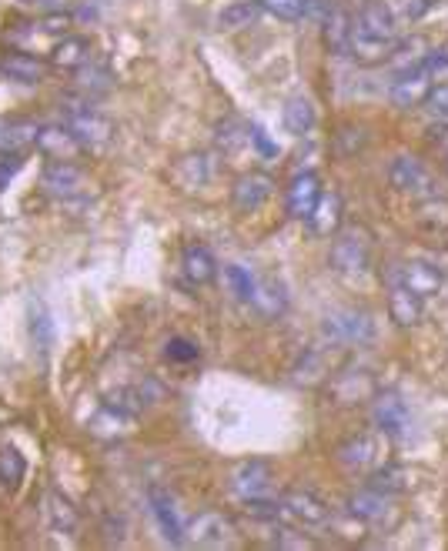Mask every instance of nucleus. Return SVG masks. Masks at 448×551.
Returning <instances> with one entry per match:
<instances>
[{"mask_svg":"<svg viewBox=\"0 0 448 551\" xmlns=\"http://www.w3.org/2000/svg\"><path fill=\"white\" fill-rule=\"evenodd\" d=\"M445 174H448V154H445Z\"/></svg>","mask_w":448,"mask_h":551,"instance_id":"47","label":"nucleus"},{"mask_svg":"<svg viewBox=\"0 0 448 551\" xmlns=\"http://www.w3.org/2000/svg\"><path fill=\"white\" fill-rule=\"evenodd\" d=\"M181 268L191 284H211L214 274H218V261H214V254L204 244H191V248H184Z\"/></svg>","mask_w":448,"mask_h":551,"instance_id":"25","label":"nucleus"},{"mask_svg":"<svg viewBox=\"0 0 448 551\" xmlns=\"http://www.w3.org/2000/svg\"><path fill=\"white\" fill-rule=\"evenodd\" d=\"M388 11H392V17L398 21V27H412L418 24L422 17L428 14V7H432V0H385Z\"/></svg>","mask_w":448,"mask_h":551,"instance_id":"35","label":"nucleus"},{"mask_svg":"<svg viewBox=\"0 0 448 551\" xmlns=\"http://www.w3.org/2000/svg\"><path fill=\"white\" fill-rule=\"evenodd\" d=\"M281 121H285L288 134H295V137L308 134L318 121L315 104H311L308 97H291V101L285 104V111H281Z\"/></svg>","mask_w":448,"mask_h":551,"instance_id":"31","label":"nucleus"},{"mask_svg":"<svg viewBox=\"0 0 448 551\" xmlns=\"http://www.w3.org/2000/svg\"><path fill=\"white\" fill-rule=\"evenodd\" d=\"M34 144H37V151L47 157V161H77V157L87 151V147L77 141V134L67 124H44V127H37Z\"/></svg>","mask_w":448,"mask_h":551,"instance_id":"13","label":"nucleus"},{"mask_svg":"<svg viewBox=\"0 0 448 551\" xmlns=\"http://www.w3.org/2000/svg\"><path fill=\"white\" fill-rule=\"evenodd\" d=\"M321 34H325V47L331 54H345L348 37H352V14H348L342 4H335L331 14L321 21Z\"/></svg>","mask_w":448,"mask_h":551,"instance_id":"26","label":"nucleus"},{"mask_svg":"<svg viewBox=\"0 0 448 551\" xmlns=\"http://www.w3.org/2000/svg\"><path fill=\"white\" fill-rule=\"evenodd\" d=\"M31 338L41 351H47L54 344V324H51V314L41 301H31Z\"/></svg>","mask_w":448,"mask_h":551,"instance_id":"37","label":"nucleus"},{"mask_svg":"<svg viewBox=\"0 0 448 551\" xmlns=\"http://www.w3.org/2000/svg\"><path fill=\"white\" fill-rule=\"evenodd\" d=\"M251 304H255L261 318H278V314L288 308V294L275 278H261L255 284V294H251Z\"/></svg>","mask_w":448,"mask_h":551,"instance_id":"28","label":"nucleus"},{"mask_svg":"<svg viewBox=\"0 0 448 551\" xmlns=\"http://www.w3.org/2000/svg\"><path fill=\"white\" fill-rule=\"evenodd\" d=\"M61 111H64V124L77 134V141H81L87 151H97V147H104L114 137V124L107 121L91 101H64Z\"/></svg>","mask_w":448,"mask_h":551,"instance_id":"6","label":"nucleus"},{"mask_svg":"<svg viewBox=\"0 0 448 551\" xmlns=\"http://www.w3.org/2000/svg\"><path fill=\"white\" fill-rule=\"evenodd\" d=\"M368 488L382 491V495H388V498H398L412 488V475H408L405 468H395L385 461V465H378L372 475H368Z\"/></svg>","mask_w":448,"mask_h":551,"instance_id":"30","label":"nucleus"},{"mask_svg":"<svg viewBox=\"0 0 448 551\" xmlns=\"http://www.w3.org/2000/svg\"><path fill=\"white\" fill-rule=\"evenodd\" d=\"M27 475V461L17 448H0V481L7 488H17Z\"/></svg>","mask_w":448,"mask_h":551,"instance_id":"36","label":"nucleus"},{"mask_svg":"<svg viewBox=\"0 0 448 551\" xmlns=\"http://www.w3.org/2000/svg\"><path fill=\"white\" fill-rule=\"evenodd\" d=\"M184 538L198 548H231L238 541V525L224 511H201L184 525Z\"/></svg>","mask_w":448,"mask_h":551,"instance_id":"8","label":"nucleus"},{"mask_svg":"<svg viewBox=\"0 0 448 551\" xmlns=\"http://www.w3.org/2000/svg\"><path fill=\"white\" fill-rule=\"evenodd\" d=\"M388 181L398 194L412 201H432V198H442L438 194V177L432 174V167L425 161H418L412 154H398L392 164H388Z\"/></svg>","mask_w":448,"mask_h":551,"instance_id":"5","label":"nucleus"},{"mask_svg":"<svg viewBox=\"0 0 448 551\" xmlns=\"http://www.w3.org/2000/svg\"><path fill=\"white\" fill-rule=\"evenodd\" d=\"M164 358L174 361V364H191L201 358V348L188 338H171L168 344H164Z\"/></svg>","mask_w":448,"mask_h":551,"instance_id":"41","label":"nucleus"},{"mask_svg":"<svg viewBox=\"0 0 448 551\" xmlns=\"http://www.w3.org/2000/svg\"><path fill=\"white\" fill-rule=\"evenodd\" d=\"M418 228L428 234H445L448 231V201L442 198L422 201V208H418Z\"/></svg>","mask_w":448,"mask_h":551,"instance_id":"33","label":"nucleus"},{"mask_svg":"<svg viewBox=\"0 0 448 551\" xmlns=\"http://www.w3.org/2000/svg\"><path fill=\"white\" fill-rule=\"evenodd\" d=\"M388 448L378 435H355L345 445H338V461L348 471H375L378 465H385Z\"/></svg>","mask_w":448,"mask_h":551,"instance_id":"12","label":"nucleus"},{"mask_svg":"<svg viewBox=\"0 0 448 551\" xmlns=\"http://www.w3.org/2000/svg\"><path fill=\"white\" fill-rule=\"evenodd\" d=\"M261 14V4L258 0H241V4H231L221 11V27H228V31H241V27H251L255 24V17Z\"/></svg>","mask_w":448,"mask_h":551,"instance_id":"34","label":"nucleus"},{"mask_svg":"<svg viewBox=\"0 0 448 551\" xmlns=\"http://www.w3.org/2000/svg\"><path fill=\"white\" fill-rule=\"evenodd\" d=\"M402 34L405 31L398 27L385 0H368L352 17V37H348L345 54L362 67L385 64L395 54V47L402 44Z\"/></svg>","mask_w":448,"mask_h":551,"instance_id":"1","label":"nucleus"},{"mask_svg":"<svg viewBox=\"0 0 448 551\" xmlns=\"http://www.w3.org/2000/svg\"><path fill=\"white\" fill-rule=\"evenodd\" d=\"M378 395V378L368 368H342L328 378V401L335 408L368 405Z\"/></svg>","mask_w":448,"mask_h":551,"instance_id":"7","label":"nucleus"},{"mask_svg":"<svg viewBox=\"0 0 448 551\" xmlns=\"http://www.w3.org/2000/svg\"><path fill=\"white\" fill-rule=\"evenodd\" d=\"M321 177L315 171H301L291 177L288 191H285V208L295 221H308V214L315 211V204L321 198Z\"/></svg>","mask_w":448,"mask_h":551,"instance_id":"17","label":"nucleus"},{"mask_svg":"<svg viewBox=\"0 0 448 551\" xmlns=\"http://www.w3.org/2000/svg\"><path fill=\"white\" fill-rule=\"evenodd\" d=\"M275 545H278V548H308L311 541H308V538H295V531H288V528H278Z\"/></svg>","mask_w":448,"mask_h":551,"instance_id":"45","label":"nucleus"},{"mask_svg":"<svg viewBox=\"0 0 448 551\" xmlns=\"http://www.w3.org/2000/svg\"><path fill=\"white\" fill-rule=\"evenodd\" d=\"M41 188L57 201H81L87 198L91 181H87V174L74 161H51L41 174Z\"/></svg>","mask_w":448,"mask_h":551,"instance_id":"9","label":"nucleus"},{"mask_svg":"<svg viewBox=\"0 0 448 551\" xmlns=\"http://www.w3.org/2000/svg\"><path fill=\"white\" fill-rule=\"evenodd\" d=\"M448 67V51H428L422 61H418L415 67H408V71L395 74L392 81V91H388V97H392L395 107H402V111H412V107H422L428 91L435 87V77L442 74Z\"/></svg>","mask_w":448,"mask_h":551,"instance_id":"2","label":"nucleus"},{"mask_svg":"<svg viewBox=\"0 0 448 551\" xmlns=\"http://www.w3.org/2000/svg\"><path fill=\"white\" fill-rule=\"evenodd\" d=\"M261 11L275 14L278 21H301L305 17V0H258Z\"/></svg>","mask_w":448,"mask_h":551,"instance_id":"40","label":"nucleus"},{"mask_svg":"<svg viewBox=\"0 0 448 551\" xmlns=\"http://www.w3.org/2000/svg\"><path fill=\"white\" fill-rule=\"evenodd\" d=\"M385 284H388V314H392V321L402 324V328H412V324L422 321L425 298H418L415 291H408L405 284L398 281H385Z\"/></svg>","mask_w":448,"mask_h":551,"instance_id":"21","label":"nucleus"},{"mask_svg":"<svg viewBox=\"0 0 448 551\" xmlns=\"http://www.w3.org/2000/svg\"><path fill=\"white\" fill-rule=\"evenodd\" d=\"M0 74L11 77L17 84H41L47 77V64L34 54L7 51V54H0Z\"/></svg>","mask_w":448,"mask_h":551,"instance_id":"22","label":"nucleus"},{"mask_svg":"<svg viewBox=\"0 0 448 551\" xmlns=\"http://www.w3.org/2000/svg\"><path fill=\"white\" fill-rule=\"evenodd\" d=\"M331 348H338V344H331ZM331 348L328 344H315V348L301 351L295 368H291V381H295V385H305V388L325 385V381L338 371L335 364H331Z\"/></svg>","mask_w":448,"mask_h":551,"instance_id":"14","label":"nucleus"},{"mask_svg":"<svg viewBox=\"0 0 448 551\" xmlns=\"http://www.w3.org/2000/svg\"><path fill=\"white\" fill-rule=\"evenodd\" d=\"M21 151H0V191L11 184V177L21 171Z\"/></svg>","mask_w":448,"mask_h":551,"instance_id":"43","label":"nucleus"},{"mask_svg":"<svg viewBox=\"0 0 448 551\" xmlns=\"http://www.w3.org/2000/svg\"><path fill=\"white\" fill-rule=\"evenodd\" d=\"M231 491H235L241 501L265 498L271 491V468L258 458L238 461V465L231 468Z\"/></svg>","mask_w":448,"mask_h":551,"instance_id":"16","label":"nucleus"},{"mask_svg":"<svg viewBox=\"0 0 448 551\" xmlns=\"http://www.w3.org/2000/svg\"><path fill=\"white\" fill-rule=\"evenodd\" d=\"M71 24H74V17L64 14V11H47V17H44V31L47 34H67V27Z\"/></svg>","mask_w":448,"mask_h":551,"instance_id":"44","label":"nucleus"},{"mask_svg":"<svg viewBox=\"0 0 448 551\" xmlns=\"http://www.w3.org/2000/svg\"><path fill=\"white\" fill-rule=\"evenodd\" d=\"M385 281H398V284H405L408 291H415L418 298H435L438 291H442V271L432 268V264H425V261H405V264H395V268H388L385 271Z\"/></svg>","mask_w":448,"mask_h":551,"instance_id":"11","label":"nucleus"},{"mask_svg":"<svg viewBox=\"0 0 448 551\" xmlns=\"http://www.w3.org/2000/svg\"><path fill=\"white\" fill-rule=\"evenodd\" d=\"M422 107L435 117V121H448V84H435Z\"/></svg>","mask_w":448,"mask_h":551,"instance_id":"42","label":"nucleus"},{"mask_svg":"<svg viewBox=\"0 0 448 551\" xmlns=\"http://www.w3.org/2000/svg\"><path fill=\"white\" fill-rule=\"evenodd\" d=\"M348 511H352L355 518L368 521V525H385V521L392 518V498L375 488H365L348 498Z\"/></svg>","mask_w":448,"mask_h":551,"instance_id":"23","label":"nucleus"},{"mask_svg":"<svg viewBox=\"0 0 448 551\" xmlns=\"http://www.w3.org/2000/svg\"><path fill=\"white\" fill-rule=\"evenodd\" d=\"M37 124L31 121H0V151H21L24 144H34Z\"/></svg>","mask_w":448,"mask_h":551,"instance_id":"32","label":"nucleus"},{"mask_svg":"<svg viewBox=\"0 0 448 551\" xmlns=\"http://www.w3.org/2000/svg\"><path fill=\"white\" fill-rule=\"evenodd\" d=\"M77 87H81V91H91V94L107 91V87H111V74H107L104 67H94L91 61H87L84 67H77Z\"/></svg>","mask_w":448,"mask_h":551,"instance_id":"39","label":"nucleus"},{"mask_svg":"<svg viewBox=\"0 0 448 551\" xmlns=\"http://www.w3.org/2000/svg\"><path fill=\"white\" fill-rule=\"evenodd\" d=\"M24 7H41V11H64L67 0H17Z\"/></svg>","mask_w":448,"mask_h":551,"instance_id":"46","label":"nucleus"},{"mask_svg":"<svg viewBox=\"0 0 448 551\" xmlns=\"http://www.w3.org/2000/svg\"><path fill=\"white\" fill-rule=\"evenodd\" d=\"M281 515H288L291 521L305 528H325L331 521V508L325 498H318L315 491H305V488H291L285 491L281 498Z\"/></svg>","mask_w":448,"mask_h":551,"instance_id":"10","label":"nucleus"},{"mask_svg":"<svg viewBox=\"0 0 448 551\" xmlns=\"http://www.w3.org/2000/svg\"><path fill=\"white\" fill-rule=\"evenodd\" d=\"M224 281L231 284L235 298H241V301L251 304V294H255L258 278H255V274H251L248 268H241V264H228V268H224Z\"/></svg>","mask_w":448,"mask_h":551,"instance_id":"38","label":"nucleus"},{"mask_svg":"<svg viewBox=\"0 0 448 551\" xmlns=\"http://www.w3.org/2000/svg\"><path fill=\"white\" fill-rule=\"evenodd\" d=\"M271 194H275V177L265 171H248V174H241L235 181V188H231V204H235L238 211L251 214L258 208H265Z\"/></svg>","mask_w":448,"mask_h":551,"instance_id":"15","label":"nucleus"},{"mask_svg":"<svg viewBox=\"0 0 448 551\" xmlns=\"http://www.w3.org/2000/svg\"><path fill=\"white\" fill-rule=\"evenodd\" d=\"M44 515H47V525L54 531H61V535H74V531L81 528L77 508L64 495H57V491H51V495L44 498Z\"/></svg>","mask_w":448,"mask_h":551,"instance_id":"27","label":"nucleus"},{"mask_svg":"<svg viewBox=\"0 0 448 551\" xmlns=\"http://www.w3.org/2000/svg\"><path fill=\"white\" fill-rule=\"evenodd\" d=\"M331 268L345 278H362L372 268V234L365 228H342L335 234V244H331Z\"/></svg>","mask_w":448,"mask_h":551,"instance_id":"3","label":"nucleus"},{"mask_svg":"<svg viewBox=\"0 0 448 551\" xmlns=\"http://www.w3.org/2000/svg\"><path fill=\"white\" fill-rule=\"evenodd\" d=\"M372 421L378 435H402L408 428V408L395 391H378L372 398Z\"/></svg>","mask_w":448,"mask_h":551,"instance_id":"18","label":"nucleus"},{"mask_svg":"<svg viewBox=\"0 0 448 551\" xmlns=\"http://www.w3.org/2000/svg\"><path fill=\"white\" fill-rule=\"evenodd\" d=\"M148 505H151V515H154V521H158L164 541H171V545H184L188 538H184V525H181L178 508H174V501H171L168 491L154 485L148 491Z\"/></svg>","mask_w":448,"mask_h":551,"instance_id":"19","label":"nucleus"},{"mask_svg":"<svg viewBox=\"0 0 448 551\" xmlns=\"http://www.w3.org/2000/svg\"><path fill=\"white\" fill-rule=\"evenodd\" d=\"M342 221H345V204H342V194L338 191H321V198L315 204V211L308 214V224L318 238H331V234L342 231Z\"/></svg>","mask_w":448,"mask_h":551,"instance_id":"20","label":"nucleus"},{"mask_svg":"<svg viewBox=\"0 0 448 551\" xmlns=\"http://www.w3.org/2000/svg\"><path fill=\"white\" fill-rule=\"evenodd\" d=\"M91 61V41L77 34H64L61 41L51 47V64L57 71H77Z\"/></svg>","mask_w":448,"mask_h":551,"instance_id":"24","label":"nucleus"},{"mask_svg":"<svg viewBox=\"0 0 448 551\" xmlns=\"http://www.w3.org/2000/svg\"><path fill=\"white\" fill-rule=\"evenodd\" d=\"M321 334L328 344H345V348H362L375 341V321L362 308H335L321 321Z\"/></svg>","mask_w":448,"mask_h":551,"instance_id":"4","label":"nucleus"},{"mask_svg":"<svg viewBox=\"0 0 448 551\" xmlns=\"http://www.w3.org/2000/svg\"><path fill=\"white\" fill-rule=\"evenodd\" d=\"M174 177H178L184 188H204V184H208L214 177L211 154H188V157H181L178 167H174Z\"/></svg>","mask_w":448,"mask_h":551,"instance_id":"29","label":"nucleus"}]
</instances>
